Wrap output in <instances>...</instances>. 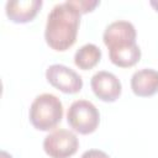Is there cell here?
<instances>
[{"label":"cell","instance_id":"cell-9","mask_svg":"<svg viewBox=\"0 0 158 158\" xmlns=\"http://www.w3.org/2000/svg\"><path fill=\"white\" fill-rule=\"evenodd\" d=\"M131 89L136 96L149 98L158 93V70L144 68L131 77Z\"/></svg>","mask_w":158,"mask_h":158},{"label":"cell","instance_id":"cell-4","mask_svg":"<svg viewBox=\"0 0 158 158\" xmlns=\"http://www.w3.org/2000/svg\"><path fill=\"white\" fill-rule=\"evenodd\" d=\"M69 126L80 135L93 133L100 123V114L96 106L88 100H75L67 112Z\"/></svg>","mask_w":158,"mask_h":158},{"label":"cell","instance_id":"cell-1","mask_svg":"<svg viewBox=\"0 0 158 158\" xmlns=\"http://www.w3.org/2000/svg\"><path fill=\"white\" fill-rule=\"evenodd\" d=\"M80 11L72 0L57 4L47 16L44 38L47 44L58 52L70 48L78 36L80 25Z\"/></svg>","mask_w":158,"mask_h":158},{"label":"cell","instance_id":"cell-13","mask_svg":"<svg viewBox=\"0 0 158 158\" xmlns=\"http://www.w3.org/2000/svg\"><path fill=\"white\" fill-rule=\"evenodd\" d=\"M149 5L158 12V0H151V1H149Z\"/></svg>","mask_w":158,"mask_h":158},{"label":"cell","instance_id":"cell-12","mask_svg":"<svg viewBox=\"0 0 158 158\" xmlns=\"http://www.w3.org/2000/svg\"><path fill=\"white\" fill-rule=\"evenodd\" d=\"M80 158H111L107 153H105L104 151L100 149H89L85 151Z\"/></svg>","mask_w":158,"mask_h":158},{"label":"cell","instance_id":"cell-14","mask_svg":"<svg viewBox=\"0 0 158 158\" xmlns=\"http://www.w3.org/2000/svg\"><path fill=\"white\" fill-rule=\"evenodd\" d=\"M1 158H12V156L9 154V153L5 152V151H1Z\"/></svg>","mask_w":158,"mask_h":158},{"label":"cell","instance_id":"cell-7","mask_svg":"<svg viewBox=\"0 0 158 158\" xmlns=\"http://www.w3.org/2000/svg\"><path fill=\"white\" fill-rule=\"evenodd\" d=\"M90 86L96 98L105 102H114L118 99L122 91L118 78L106 70H100L91 77Z\"/></svg>","mask_w":158,"mask_h":158},{"label":"cell","instance_id":"cell-3","mask_svg":"<svg viewBox=\"0 0 158 158\" xmlns=\"http://www.w3.org/2000/svg\"><path fill=\"white\" fill-rule=\"evenodd\" d=\"M28 118L32 126L40 131L54 128L63 118L62 101L49 93L36 96L30 106Z\"/></svg>","mask_w":158,"mask_h":158},{"label":"cell","instance_id":"cell-6","mask_svg":"<svg viewBox=\"0 0 158 158\" xmlns=\"http://www.w3.org/2000/svg\"><path fill=\"white\" fill-rule=\"evenodd\" d=\"M47 81L64 94L79 93L83 88L81 77L72 68L63 64H52L46 70Z\"/></svg>","mask_w":158,"mask_h":158},{"label":"cell","instance_id":"cell-10","mask_svg":"<svg viewBox=\"0 0 158 158\" xmlns=\"http://www.w3.org/2000/svg\"><path fill=\"white\" fill-rule=\"evenodd\" d=\"M101 59V49L94 43L81 46L74 54V63L79 69H93Z\"/></svg>","mask_w":158,"mask_h":158},{"label":"cell","instance_id":"cell-11","mask_svg":"<svg viewBox=\"0 0 158 158\" xmlns=\"http://www.w3.org/2000/svg\"><path fill=\"white\" fill-rule=\"evenodd\" d=\"M72 1H73L74 6L80 11L81 15L93 11L100 4V1H98V0H72Z\"/></svg>","mask_w":158,"mask_h":158},{"label":"cell","instance_id":"cell-5","mask_svg":"<svg viewBox=\"0 0 158 158\" xmlns=\"http://www.w3.org/2000/svg\"><path fill=\"white\" fill-rule=\"evenodd\" d=\"M79 139L77 135L65 128H58L43 139V149L51 158H69L77 153Z\"/></svg>","mask_w":158,"mask_h":158},{"label":"cell","instance_id":"cell-8","mask_svg":"<svg viewBox=\"0 0 158 158\" xmlns=\"http://www.w3.org/2000/svg\"><path fill=\"white\" fill-rule=\"evenodd\" d=\"M42 0H15L7 1L5 5V12L10 21L15 23H26L32 21L40 9L42 7Z\"/></svg>","mask_w":158,"mask_h":158},{"label":"cell","instance_id":"cell-2","mask_svg":"<svg viewBox=\"0 0 158 158\" xmlns=\"http://www.w3.org/2000/svg\"><path fill=\"white\" fill-rule=\"evenodd\" d=\"M136 28L130 21L117 20L106 26L102 40L109 48L112 64L120 68H130L141 59V49L136 43Z\"/></svg>","mask_w":158,"mask_h":158}]
</instances>
